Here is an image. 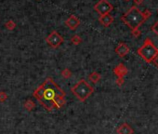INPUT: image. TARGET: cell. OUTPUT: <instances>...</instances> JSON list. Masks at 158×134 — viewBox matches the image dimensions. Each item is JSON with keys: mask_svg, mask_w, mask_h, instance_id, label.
Wrapping results in <instances>:
<instances>
[{"mask_svg": "<svg viewBox=\"0 0 158 134\" xmlns=\"http://www.w3.org/2000/svg\"><path fill=\"white\" fill-rule=\"evenodd\" d=\"M123 84H124V78H122V77H117V79H116V85L119 86V87H121Z\"/></svg>", "mask_w": 158, "mask_h": 134, "instance_id": "obj_18", "label": "cell"}, {"mask_svg": "<svg viewBox=\"0 0 158 134\" xmlns=\"http://www.w3.org/2000/svg\"><path fill=\"white\" fill-rule=\"evenodd\" d=\"M62 76L63 78L68 79V78H70V77H72L73 73H72V71L70 70V69L65 68V69H63V70L62 71Z\"/></svg>", "mask_w": 158, "mask_h": 134, "instance_id": "obj_16", "label": "cell"}, {"mask_svg": "<svg viewBox=\"0 0 158 134\" xmlns=\"http://www.w3.org/2000/svg\"><path fill=\"white\" fill-rule=\"evenodd\" d=\"M33 96L48 112L61 109L65 104V92L51 77L46 78L35 90Z\"/></svg>", "mask_w": 158, "mask_h": 134, "instance_id": "obj_1", "label": "cell"}, {"mask_svg": "<svg viewBox=\"0 0 158 134\" xmlns=\"http://www.w3.org/2000/svg\"><path fill=\"white\" fill-rule=\"evenodd\" d=\"M126 1H128V0H126Z\"/></svg>", "mask_w": 158, "mask_h": 134, "instance_id": "obj_21", "label": "cell"}, {"mask_svg": "<svg viewBox=\"0 0 158 134\" xmlns=\"http://www.w3.org/2000/svg\"><path fill=\"white\" fill-rule=\"evenodd\" d=\"M146 18L147 16L141 12L137 7H132L122 16L121 19L129 28L135 31L144 23Z\"/></svg>", "mask_w": 158, "mask_h": 134, "instance_id": "obj_2", "label": "cell"}, {"mask_svg": "<svg viewBox=\"0 0 158 134\" xmlns=\"http://www.w3.org/2000/svg\"><path fill=\"white\" fill-rule=\"evenodd\" d=\"M113 73L117 77H122L124 78V77L128 74V69L127 67L124 65L123 63L118 64V65L113 69Z\"/></svg>", "mask_w": 158, "mask_h": 134, "instance_id": "obj_10", "label": "cell"}, {"mask_svg": "<svg viewBox=\"0 0 158 134\" xmlns=\"http://www.w3.org/2000/svg\"><path fill=\"white\" fill-rule=\"evenodd\" d=\"M63 41H64L63 37L60 35L57 31L51 32L50 35L46 38V42L51 48H53V49H57V48H59L63 43Z\"/></svg>", "mask_w": 158, "mask_h": 134, "instance_id": "obj_5", "label": "cell"}, {"mask_svg": "<svg viewBox=\"0 0 158 134\" xmlns=\"http://www.w3.org/2000/svg\"><path fill=\"white\" fill-rule=\"evenodd\" d=\"M115 52L118 56L125 57L126 55L128 54L129 48L127 46V44H125V43H119V44L117 45V47L115 48Z\"/></svg>", "mask_w": 158, "mask_h": 134, "instance_id": "obj_8", "label": "cell"}, {"mask_svg": "<svg viewBox=\"0 0 158 134\" xmlns=\"http://www.w3.org/2000/svg\"><path fill=\"white\" fill-rule=\"evenodd\" d=\"M5 27H6V28H7L8 30H9V31H12V30H14L15 27H16V23H14V21L9 20V21H6V23H5Z\"/></svg>", "mask_w": 158, "mask_h": 134, "instance_id": "obj_15", "label": "cell"}, {"mask_svg": "<svg viewBox=\"0 0 158 134\" xmlns=\"http://www.w3.org/2000/svg\"><path fill=\"white\" fill-rule=\"evenodd\" d=\"M117 134H133V128L128 123H123L116 128Z\"/></svg>", "mask_w": 158, "mask_h": 134, "instance_id": "obj_9", "label": "cell"}, {"mask_svg": "<svg viewBox=\"0 0 158 134\" xmlns=\"http://www.w3.org/2000/svg\"><path fill=\"white\" fill-rule=\"evenodd\" d=\"M80 20L76 17L75 15H71L70 17L65 21V24L68 28H70V30L74 31L76 28L80 25Z\"/></svg>", "mask_w": 158, "mask_h": 134, "instance_id": "obj_7", "label": "cell"}, {"mask_svg": "<svg viewBox=\"0 0 158 134\" xmlns=\"http://www.w3.org/2000/svg\"><path fill=\"white\" fill-rule=\"evenodd\" d=\"M138 54L146 62H152L154 58L158 56V49L150 39L147 38L144 41V44L138 50Z\"/></svg>", "mask_w": 158, "mask_h": 134, "instance_id": "obj_4", "label": "cell"}, {"mask_svg": "<svg viewBox=\"0 0 158 134\" xmlns=\"http://www.w3.org/2000/svg\"><path fill=\"white\" fill-rule=\"evenodd\" d=\"M101 74H99L98 72H92L89 76V81L92 82V83H98L101 80Z\"/></svg>", "mask_w": 158, "mask_h": 134, "instance_id": "obj_12", "label": "cell"}, {"mask_svg": "<svg viewBox=\"0 0 158 134\" xmlns=\"http://www.w3.org/2000/svg\"><path fill=\"white\" fill-rule=\"evenodd\" d=\"M152 62H154V64L156 66V67H158V56H156L155 58H154V60L152 61Z\"/></svg>", "mask_w": 158, "mask_h": 134, "instance_id": "obj_20", "label": "cell"}, {"mask_svg": "<svg viewBox=\"0 0 158 134\" xmlns=\"http://www.w3.org/2000/svg\"><path fill=\"white\" fill-rule=\"evenodd\" d=\"M113 9V5L109 2L108 0H100L94 6V10L99 13L101 16L109 14Z\"/></svg>", "mask_w": 158, "mask_h": 134, "instance_id": "obj_6", "label": "cell"}, {"mask_svg": "<svg viewBox=\"0 0 158 134\" xmlns=\"http://www.w3.org/2000/svg\"><path fill=\"white\" fill-rule=\"evenodd\" d=\"M23 107L27 110V111H33L35 108V101L31 100V99H28V100H26L25 101V103L23 104Z\"/></svg>", "mask_w": 158, "mask_h": 134, "instance_id": "obj_13", "label": "cell"}, {"mask_svg": "<svg viewBox=\"0 0 158 134\" xmlns=\"http://www.w3.org/2000/svg\"><path fill=\"white\" fill-rule=\"evenodd\" d=\"M99 21L103 25L105 26V27H108V26H110L113 21V16L110 15V14H105V15H101V17L99 18Z\"/></svg>", "mask_w": 158, "mask_h": 134, "instance_id": "obj_11", "label": "cell"}, {"mask_svg": "<svg viewBox=\"0 0 158 134\" xmlns=\"http://www.w3.org/2000/svg\"><path fill=\"white\" fill-rule=\"evenodd\" d=\"M71 91L80 101L84 103L93 94L94 88L89 82H86L85 79H81L73 86L71 89Z\"/></svg>", "mask_w": 158, "mask_h": 134, "instance_id": "obj_3", "label": "cell"}, {"mask_svg": "<svg viewBox=\"0 0 158 134\" xmlns=\"http://www.w3.org/2000/svg\"><path fill=\"white\" fill-rule=\"evenodd\" d=\"M71 42H72L73 45L78 46L79 44H81V43H82V38H81L79 35H73V36H72V38H71Z\"/></svg>", "mask_w": 158, "mask_h": 134, "instance_id": "obj_14", "label": "cell"}, {"mask_svg": "<svg viewBox=\"0 0 158 134\" xmlns=\"http://www.w3.org/2000/svg\"><path fill=\"white\" fill-rule=\"evenodd\" d=\"M152 32H154V33L158 35V21H157V23H156L154 26H152Z\"/></svg>", "mask_w": 158, "mask_h": 134, "instance_id": "obj_19", "label": "cell"}, {"mask_svg": "<svg viewBox=\"0 0 158 134\" xmlns=\"http://www.w3.org/2000/svg\"><path fill=\"white\" fill-rule=\"evenodd\" d=\"M8 97V94L5 91H0V103H4L5 101H7Z\"/></svg>", "mask_w": 158, "mask_h": 134, "instance_id": "obj_17", "label": "cell"}]
</instances>
